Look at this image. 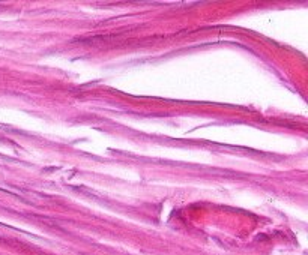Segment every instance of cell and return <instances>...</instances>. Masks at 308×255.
I'll return each instance as SVG.
<instances>
[]
</instances>
